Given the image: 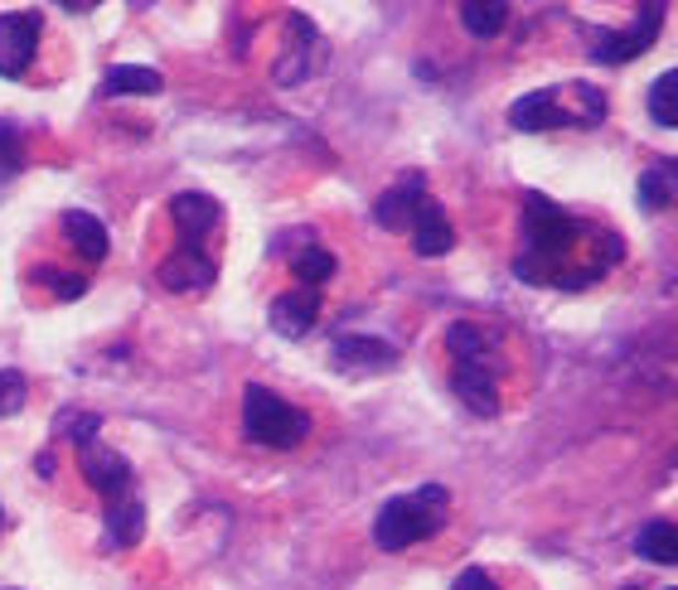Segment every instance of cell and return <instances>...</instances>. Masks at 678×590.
Listing matches in <instances>:
<instances>
[{
  "mask_svg": "<svg viewBox=\"0 0 678 590\" xmlns=\"http://www.w3.org/2000/svg\"><path fill=\"white\" fill-rule=\"evenodd\" d=\"M446 523V489H417V494L407 499H393L379 509V523H373V543H379L383 551H403L412 543H422V537L441 533Z\"/></svg>",
  "mask_w": 678,
  "mask_h": 590,
  "instance_id": "6da1fadb",
  "label": "cell"
},
{
  "mask_svg": "<svg viewBox=\"0 0 678 590\" xmlns=\"http://www.w3.org/2000/svg\"><path fill=\"white\" fill-rule=\"evenodd\" d=\"M242 431L248 440H258L266 450H291L310 436V416L296 412L291 402H282L266 387H248L242 392Z\"/></svg>",
  "mask_w": 678,
  "mask_h": 590,
  "instance_id": "7a4b0ae2",
  "label": "cell"
},
{
  "mask_svg": "<svg viewBox=\"0 0 678 590\" xmlns=\"http://www.w3.org/2000/svg\"><path fill=\"white\" fill-rule=\"evenodd\" d=\"M524 218H528V248L538 252V266H548L562 252H572L577 228H572V218H567L553 199H543V194H528V199H524Z\"/></svg>",
  "mask_w": 678,
  "mask_h": 590,
  "instance_id": "3957f363",
  "label": "cell"
},
{
  "mask_svg": "<svg viewBox=\"0 0 678 590\" xmlns=\"http://www.w3.org/2000/svg\"><path fill=\"white\" fill-rule=\"evenodd\" d=\"M659 24H664V0H645V6H639L635 30L601 34L591 54H597V64H630V58H639L654 40H659Z\"/></svg>",
  "mask_w": 678,
  "mask_h": 590,
  "instance_id": "277c9868",
  "label": "cell"
},
{
  "mask_svg": "<svg viewBox=\"0 0 678 590\" xmlns=\"http://www.w3.org/2000/svg\"><path fill=\"white\" fill-rule=\"evenodd\" d=\"M40 48V15L20 10V15H0V78H20L34 64Z\"/></svg>",
  "mask_w": 678,
  "mask_h": 590,
  "instance_id": "5b68a950",
  "label": "cell"
},
{
  "mask_svg": "<svg viewBox=\"0 0 678 590\" xmlns=\"http://www.w3.org/2000/svg\"><path fill=\"white\" fill-rule=\"evenodd\" d=\"M78 470H83V479H88V489H97L102 499H121L131 489V465L121 460L117 450H107L102 440H83Z\"/></svg>",
  "mask_w": 678,
  "mask_h": 590,
  "instance_id": "8992f818",
  "label": "cell"
},
{
  "mask_svg": "<svg viewBox=\"0 0 678 590\" xmlns=\"http://www.w3.org/2000/svg\"><path fill=\"white\" fill-rule=\"evenodd\" d=\"M407 232H412V252L417 256H446L451 252V242H456L451 223H446V208L436 199H427V194L417 199V214H412Z\"/></svg>",
  "mask_w": 678,
  "mask_h": 590,
  "instance_id": "52a82bcc",
  "label": "cell"
},
{
  "mask_svg": "<svg viewBox=\"0 0 678 590\" xmlns=\"http://www.w3.org/2000/svg\"><path fill=\"white\" fill-rule=\"evenodd\" d=\"M451 387H456V397L466 402L475 416H494V412H500V387H494V373L484 368V359H460L456 373H451Z\"/></svg>",
  "mask_w": 678,
  "mask_h": 590,
  "instance_id": "ba28073f",
  "label": "cell"
},
{
  "mask_svg": "<svg viewBox=\"0 0 678 590\" xmlns=\"http://www.w3.org/2000/svg\"><path fill=\"white\" fill-rule=\"evenodd\" d=\"M335 363L359 368V373H387V368H397V349L369 335H345L335 339Z\"/></svg>",
  "mask_w": 678,
  "mask_h": 590,
  "instance_id": "9c48e42d",
  "label": "cell"
},
{
  "mask_svg": "<svg viewBox=\"0 0 678 590\" xmlns=\"http://www.w3.org/2000/svg\"><path fill=\"white\" fill-rule=\"evenodd\" d=\"M315 319H320V295H315V286H306V291H286L282 301L272 305V329H276V335H286V339L310 335Z\"/></svg>",
  "mask_w": 678,
  "mask_h": 590,
  "instance_id": "30bf717a",
  "label": "cell"
},
{
  "mask_svg": "<svg viewBox=\"0 0 678 590\" xmlns=\"http://www.w3.org/2000/svg\"><path fill=\"white\" fill-rule=\"evenodd\" d=\"M214 281V262H204L199 248H179L175 256H165L161 262V286L185 295V291H204Z\"/></svg>",
  "mask_w": 678,
  "mask_h": 590,
  "instance_id": "8fae6325",
  "label": "cell"
},
{
  "mask_svg": "<svg viewBox=\"0 0 678 590\" xmlns=\"http://www.w3.org/2000/svg\"><path fill=\"white\" fill-rule=\"evenodd\" d=\"M170 218H175L185 248H199V238L218 223V204L209 194H175V199H170Z\"/></svg>",
  "mask_w": 678,
  "mask_h": 590,
  "instance_id": "7c38bea8",
  "label": "cell"
},
{
  "mask_svg": "<svg viewBox=\"0 0 678 590\" xmlns=\"http://www.w3.org/2000/svg\"><path fill=\"white\" fill-rule=\"evenodd\" d=\"M508 121H514L518 131H557V127H567V117L562 112V102H557V92H528V97H518L514 107H508Z\"/></svg>",
  "mask_w": 678,
  "mask_h": 590,
  "instance_id": "4fadbf2b",
  "label": "cell"
},
{
  "mask_svg": "<svg viewBox=\"0 0 678 590\" xmlns=\"http://www.w3.org/2000/svg\"><path fill=\"white\" fill-rule=\"evenodd\" d=\"M417 199H422V175H407L397 189L379 194V204H373V218H379V228L387 232H407L412 214H417Z\"/></svg>",
  "mask_w": 678,
  "mask_h": 590,
  "instance_id": "5bb4252c",
  "label": "cell"
},
{
  "mask_svg": "<svg viewBox=\"0 0 678 590\" xmlns=\"http://www.w3.org/2000/svg\"><path fill=\"white\" fill-rule=\"evenodd\" d=\"M64 238H68V248L83 256V262H102L107 256V228H102V218H92V214H83V208H68L64 214Z\"/></svg>",
  "mask_w": 678,
  "mask_h": 590,
  "instance_id": "9a60e30c",
  "label": "cell"
},
{
  "mask_svg": "<svg viewBox=\"0 0 678 590\" xmlns=\"http://www.w3.org/2000/svg\"><path fill=\"white\" fill-rule=\"evenodd\" d=\"M165 88V78L155 68H141V64H121L112 68L102 78V92L107 97H151V92H161Z\"/></svg>",
  "mask_w": 678,
  "mask_h": 590,
  "instance_id": "2e32d148",
  "label": "cell"
},
{
  "mask_svg": "<svg viewBox=\"0 0 678 590\" xmlns=\"http://www.w3.org/2000/svg\"><path fill=\"white\" fill-rule=\"evenodd\" d=\"M145 533V513L136 499H107V537H112V547H136Z\"/></svg>",
  "mask_w": 678,
  "mask_h": 590,
  "instance_id": "e0dca14e",
  "label": "cell"
},
{
  "mask_svg": "<svg viewBox=\"0 0 678 590\" xmlns=\"http://www.w3.org/2000/svg\"><path fill=\"white\" fill-rule=\"evenodd\" d=\"M635 551L645 561H659V567H678V523H645L635 537Z\"/></svg>",
  "mask_w": 678,
  "mask_h": 590,
  "instance_id": "ac0fdd59",
  "label": "cell"
},
{
  "mask_svg": "<svg viewBox=\"0 0 678 590\" xmlns=\"http://www.w3.org/2000/svg\"><path fill=\"white\" fill-rule=\"evenodd\" d=\"M460 24L475 40H494L508 24V0H460Z\"/></svg>",
  "mask_w": 678,
  "mask_h": 590,
  "instance_id": "d6986e66",
  "label": "cell"
},
{
  "mask_svg": "<svg viewBox=\"0 0 678 590\" xmlns=\"http://www.w3.org/2000/svg\"><path fill=\"white\" fill-rule=\"evenodd\" d=\"M649 117L659 121V127H678V68L659 73V78L649 83Z\"/></svg>",
  "mask_w": 678,
  "mask_h": 590,
  "instance_id": "ffe728a7",
  "label": "cell"
},
{
  "mask_svg": "<svg viewBox=\"0 0 678 590\" xmlns=\"http://www.w3.org/2000/svg\"><path fill=\"white\" fill-rule=\"evenodd\" d=\"M291 272H296L300 286H325V281L335 276V256L325 248H306L296 262H291Z\"/></svg>",
  "mask_w": 678,
  "mask_h": 590,
  "instance_id": "44dd1931",
  "label": "cell"
},
{
  "mask_svg": "<svg viewBox=\"0 0 678 590\" xmlns=\"http://www.w3.org/2000/svg\"><path fill=\"white\" fill-rule=\"evenodd\" d=\"M24 397H30L24 378L10 373V368H0V416H15V412L24 407Z\"/></svg>",
  "mask_w": 678,
  "mask_h": 590,
  "instance_id": "7402d4cb",
  "label": "cell"
},
{
  "mask_svg": "<svg viewBox=\"0 0 678 590\" xmlns=\"http://www.w3.org/2000/svg\"><path fill=\"white\" fill-rule=\"evenodd\" d=\"M639 199H645V208H669L674 189H669V179L659 175V165H654V170H645V175H639Z\"/></svg>",
  "mask_w": 678,
  "mask_h": 590,
  "instance_id": "603a6c76",
  "label": "cell"
},
{
  "mask_svg": "<svg viewBox=\"0 0 678 590\" xmlns=\"http://www.w3.org/2000/svg\"><path fill=\"white\" fill-rule=\"evenodd\" d=\"M446 349H451L456 359H484V339H480V329H470V325H456L451 335H446Z\"/></svg>",
  "mask_w": 678,
  "mask_h": 590,
  "instance_id": "cb8c5ba5",
  "label": "cell"
},
{
  "mask_svg": "<svg viewBox=\"0 0 678 590\" xmlns=\"http://www.w3.org/2000/svg\"><path fill=\"white\" fill-rule=\"evenodd\" d=\"M451 590H494V581H490V576H484L480 567H466V571L456 576V586H451Z\"/></svg>",
  "mask_w": 678,
  "mask_h": 590,
  "instance_id": "d4e9b609",
  "label": "cell"
},
{
  "mask_svg": "<svg viewBox=\"0 0 678 590\" xmlns=\"http://www.w3.org/2000/svg\"><path fill=\"white\" fill-rule=\"evenodd\" d=\"M58 281V295H64V301H78L83 291H88V281H83L78 272H68V276H54Z\"/></svg>",
  "mask_w": 678,
  "mask_h": 590,
  "instance_id": "484cf974",
  "label": "cell"
},
{
  "mask_svg": "<svg viewBox=\"0 0 678 590\" xmlns=\"http://www.w3.org/2000/svg\"><path fill=\"white\" fill-rule=\"evenodd\" d=\"M659 175L669 179V189L678 194V160H664V165H659Z\"/></svg>",
  "mask_w": 678,
  "mask_h": 590,
  "instance_id": "4316f807",
  "label": "cell"
},
{
  "mask_svg": "<svg viewBox=\"0 0 678 590\" xmlns=\"http://www.w3.org/2000/svg\"><path fill=\"white\" fill-rule=\"evenodd\" d=\"M34 470H40V474L48 479V474H54V455H40V460H34Z\"/></svg>",
  "mask_w": 678,
  "mask_h": 590,
  "instance_id": "83f0119b",
  "label": "cell"
},
{
  "mask_svg": "<svg viewBox=\"0 0 678 590\" xmlns=\"http://www.w3.org/2000/svg\"><path fill=\"white\" fill-rule=\"evenodd\" d=\"M58 6H68V10H88V6H97V0H58Z\"/></svg>",
  "mask_w": 678,
  "mask_h": 590,
  "instance_id": "f1b7e54d",
  "label": "cell"
},
{
  "mask_svg": "<svg viewBox=\"0 0 678 590\" xmlns=\"http://www.w3.org/2000/svg\"><path fill=\"white\" fill-rule=\"evenodd\" d=\"M625 590H645V586H625Z\"/></svg>",
  "mask_w": 678,
  "mask_h": 590,
  "instance_id": "f546056e",
  "label": "cell"
},
{
  "mask_svg": "<svg viewBox=\"0 0 678 590\" xmlns=\"http://www.w3.org/2000/svg\"><path fill=\"white\" fill-rule=\"evenodd\" d=\"M0 523H6V509H0Z\"/></svg>",
  "mask_w": 678,
  "mask_h": 590,
  "instance_id": "4dcf8cb0",
  "label": "cell"
},
{
  "mask_svg": "<svg viewBox=\"0 0 678 590\" xmlns=\"http://www.w3.org/2000/svg\"><path fill=\"white\" fill-rule=\"evenodd\" d=\"M669 590H678V586H669Z\"/></svg>",
  "mask_w": 678,
  "mask_h": 590,
  "instance_id": "1f68e13d",
  "label": "cell"
}]
</instances>
